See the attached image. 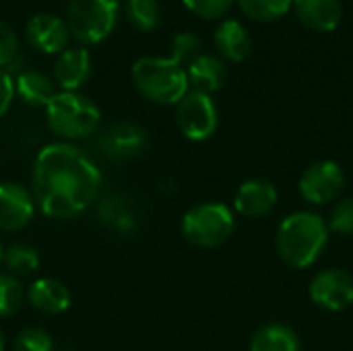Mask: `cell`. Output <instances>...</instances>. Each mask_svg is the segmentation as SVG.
Returning <instances> with one entry per match:
<instances>
[{"instance_id": "6da1fadb", "label": "cell", "mask_w": 353, "mask_h": 351, "mask_svg": "<svg viewBox=\"0 0 353 351\" xmlns=\"http://www.w3.org/2000/svg\"><path fill=\"white\" fill-rule=\"evenodd\" d=\"M31 184L35 205L46 217L72 219L95 203L101 186V172L79 147L70 143H52L37 153Z\"/></svg>"}, {"instance_id": "7a4b0ae2", "label": "cell", "mask_w": 353, "mask_h": 351, "mask_svg": "<svg viewBox=\"0 0 353 351\" xmlns=\"http://www.w3.org/2000/svg\"><path fill=\"white\" fill-rule=\"evenodd\" d=\"M329 234L331 232L323 215L314 211H296L279 223L275 248L285 265L306 269L323 257Z\"/></svg>"}, {"instance_id": "3957f363", "label": "cell", "mask_w": 353, "mask_h": 351, "mask_svg": "<svg viewBox=\"0 0 353 351\" xmlns=\"http://www.w3.org/2000/svg\"><path fill=\"white\" fill-rule=\"evenodd\" d=\"M130 74L137 91L157 106H176L190 89L186 68L172 58L145 56L134 62Z\"/></svg>"}, {"instance_id": "277c9868", "label": "cell", "mask_w": 353, "mask_h": 351, "mask_svg": "<svg viewBox=\"0 0 353 351\" xmlns=\"http://www.w3.org/2000/svg\"><path fill=\"white\" fill-rule=\"evenodd\" d=\"M46 120L54 134L66 141H81L97 132L99 108L77 91H60L46 106Z\"/></svg>"}, {"instance_id": "5b68a950", "label": "cell", "mask_w": 353, "mask_h": 351, "mask_svg": "<svg viewBox=\"0 0 353 351\" xmlns=\"http://www.w3.org/2000/svg\"><path fill=\"white\" fill-rule=\"evenodd\" d=\"M180 230L188 244L196 248H217L232 238L236 219L228 205L209 201L190 207L182 217Z\"/></svg>"}, {"instance_id": "8992f818", "label": "cell", "mask_w": 353, "mask_h": 351, "mask_svg": "<svg viewBox=\"0 0 353 351\" xmlns=\"http://www.w3.org/2000/svg\"><path fill=\"white\" fill-rule=\"evenodd\" d=\"M120 2L118 0H70L68 31L83 46L103 41L116 27Z\"/></svg>"}, {"instance_id": "52a82bcc", "label": "cell", "mask_w": 353, "mask_h": 351, "mask_svg": "<svg viewBox=\"0 0 353 351\" xmlns=\"http://www.w3.org/2000/svg\"><path fill=\"white\" fill-rule=\"evenodd\" d=\"M176 122L180 132L188 141H207L215 134L219 124V114L213 97L201 91H188L176 103Z\"/></svg>"}, {"instance_id": "ba28073f", "label": "cell", "mask_w": 353, "mask_h": 351, "mask_svg": "<svg viewBox=\"0 0 353 351\" xmlns=\"http://www.w3.org/2000/svg\"><path fill=\"white\" fill-rule=\"evenodd\" d=\"M149 147L147 130L128 120H118L97 134V149L110 161H130L141 157Z\"/></svg>"}, {"instance_id": "9c48e42d", "label": "cell", "mask_w": 353, "mask_h": 351, "mask_svg": "<svg viewBox=\"0 0 353 351\" xmlns=\"http://www.w3.org/2000/svg\"><path fill=\"white\" fill-rule=\"evenodd\" d=\"M345 186V174L339 163L331 159L314 161L304 170L298 182V190L310 205H327L337 201Z\"/></svg>"}, {"instance_id": "30bf717a", "label": "cell", "mask_w": 353, "mask_h": 351, "mask_svg": "<svg viewBox=\"0 0 353 351\" xmlns=\"http://www.w3.org/2000/svg\"><path fill=\"white\" fill-rule=\"evenodd\" d=\"M308 294L321 310L341 312L353 304V275L339 267L323 269L310 281Z\"/></svg>"}, {"instance_id": "8fae6325", "label": "cell", "mask_w": 353, "mask_h": 351, "mask_svg": "<svg viewBox=\"0 0 353 351\" xmlns=\"http://www.w3.org/2000/svg\"><path fill=\"white\" fill-rule=\"evenodd\" d=\"M31 190L17 182H0V232H17L31 223L35 215Z\"/></svg>"}, {"instance_id": "7c38bea8", "label": "cell", "mask_w": 353, "mask_h": 351, "mask_svg": "<svg viewBox=\"0 0 353 351\" xmlns=\"http://www.w3.org/2000/svg\"><path fill=\"white\" fill-rule=\"evenodd\" d=\"M25 37L29 46L39 50L41 54H62L68 46L70 31L60 17L39 12L27 21Z\"/></svg>"}, {"instance_id": "4fadbf2b", "label": "cell", "mask_w": 353, "mask_h": 351, "mask_svg": "<svg viewBox=\"0 0 353 351\" xmlns=\"http://www.w3.org/2000/svg\"><path fill=\"white\" fill-rule=\"evenodd\" d=\"M277 188L263 178H250L246 180L234 199V209L242 215V217H250V219H259L269 215L275 205H277Z\"/></svg>"}, {"instance_id": "5bb4252c", "label": "cell", "mask_w": 353, "mask_h": 351, "mask_svg": "<svg viewBox=\"0 0 353 351\" xmlns=\"http://www.w3.org/2000/svg\"><path fill=\"white\" fill-rule=\"evenodd\" d=\"M91 56L85 48H66L54 62V81L62 91H77L91 79Z\"/></svg>"}, {"instance_id": "9a60e30c", "label": "cell", "mask_w": 353, "mask_h": 351, "mask_svg": "<svg viewBox=\"0 0 353 351\" xmlns=\"http://www.w3.org/2000/svg\"><path fill=\"white\" fill-rule=\"evenodd\" d=\"M298 19L312 31L331 33L343 17L341 0H294Z\"/></svg>"}, {"instance_id": "2e32d148", "label": "cell", "mask_w": 353, "mask_h": 351, "mask_svg": "<svg viewBox=\"0 0 353 351\" xmlns=\"http://www.w3.org/2000/svg\"><path fill=\"white\" fill-rule=\"evenodd\" d=\"M213 41L219 52V58L230 62H244L252 52V35L240 21L234 19L223 21L215 29Z\"/></svg>"}, {"instance_id": "e0dca14e", "label": "cell", "mask_w": 353, "mask_h": 351, "mask_svg": "<svg viewBox=\"0 0 353 351\" xmlns=\"http://www.w3.org/2000/svg\"><path fill=\"white\" fill-rule=\"evenodd\" d=\"M186 77L192 91L211 95L213 91L223 87L228 79V66L223 58L215 54H201L186 66Z\"/></svg>"}, {"instance_id": "ac0fdd59", "label": "cell", "mask_w": 353, "mask_h": 351, "mask_svg": "<svg viewBox=\"0 0 353 351\" xmlns=\"http://www.w3.org/2000/svg\"><path fill=\"white\" fill-rule=\"evenodd\" d=\"M27 298H29V304L43 312V314H50V317H56V314H62L68 310L70 306V292L64 283H60L58 279H52V277H41V279H35L27 292Z\"/></svg>"}, {"instance_id": "d6986e66", "label": "cell", "mask_w": 353, "mask_h": 351, "mask_svg": "<svg viewBox=\"0 0 353 351\" xmlns=\"http://www.w3.org/2000/svg\"><path fill=\"white\" fill-rule=\"evenodd\" d=\"M248 351H302V343L292 327L283 323H267L252 335Z\"/></svg>"}, {"instance_id": "ffe728a7", "label": "cell", "mask_w": 353, "mask_h": 351, "mask_svg": "<svg viewBox=\"0 0 353 351\" xmlns=\"http://www.w3.org/2000/svg\"><path fill=\"white\" fill-rule=\"evenodd\" d=\"M14 91L27 106H43V108L56 95L54 81L41 70H25V72H21L19 79H17Z\"/></svg>"}, {"instance_id": "44dd1931", "label": "cell", "mask_w": 353, "mask_h": 351, "mask_svg": "<svg viewBox=\"0 0 353 351\" xmlns=\"http://www.w3.org/2000/svg\"><path fill=\"white\" fill-rule=\"evenodd\" d=\"M2 263H4V267L8 269L10 275L25 277V275H31V273H35L39 269V254H37V250L33 246L17 242V244L8 246L4 250Z\"/></svg>"}, {"instance_id": "7402d4cb", "label": "cell", "mask_w": 353, "mask_h": 351, "mask_svg": "<svg viewBox=\"0 0 353 351\" xmlns=\"http://www.w3.org/2000/svg\"><path fill=\"white\" fill-rule=\"evenodd\" d=\"M238 6L252 21L273 23L290 12V8L294 6V0H238Z\"/></svg>"}, {"instance_id": "603a6c76", "label": "cell", "mask_w": 353, "mask_h": 351, "mask_svg": "<svg viewBox=\"0 0 353 351\" xmlns=\"http://www.w3.org/2000/svg\"><path fill=\"white\" fill-rule=\"evenodd\" d=\"M126 17L139 31H153L161 23V6L157 0H128Z\"/></svg>"}, {"instance_id": "cb8c5ba5", "label": "cell", "mask_w": 353, "mask_h": 351, "mask_svg": "<svg viewBox=\"0 0 353 351\" xmlns=\"http://www.w3.org/2000/svg\"><path fill=\"white\" fill-rule=\"evenodd\" d=\"M25 300L23 285L10 273H0V319L12 317Z\"/></svg>"}, {"instance_id": "d4e9b609", "label": "cell", "mask_w": 353, "mask_h": 351, "mask_svg": "<svg viewBox=\"0 0 353 351\" xmlns=\"http://www.w3.org/2000/svg\"><path fill=\"white\" fill-rule=\"evenodd\" d=\"M201 37L190 33V31H184V33H178L172 41V60L178 62L180 66H188L196 56H201Z\"/></svg>"}, {"instance_id": "484cf974", "label": "cell", "mask_w": 353, "mask_h": 351, "mask_svg": "<svg viewBox=\"0 0 353 351\" xmlns=\"http://www.w3.org/2000/svg\"><path fill=\"white\" fill-rule=\"evenodd\" d=\"M329 232L339 236H353V197L339 199L329 215Z\"/></svg>"}, {"instance_id": "4316f807", "label": "cell", "mask_w": 353, "mask_h": 351, "mask_svg": "<svg viewBox=\"0 0 353 351\" xmlns=\"http://www.w3.org/2000/svg\"><path fill=\"white\" fill-rule=\"evenodd\" d=\"M14 351H54V339L41 327H27L17 335Z\"/></svg>"}, {"instance_id": "83f0119b", "label": "cell", "mask_w": 353, "mask_h": 351, "mask_svg": "<svg viewBox=\"0 0 353 351\" xmlns=\"http://www.w3.org/2000/svg\"><path fill=\"white\" fill-rule=\"evenodd\" d=\"M182 2L192 14H196L205 21L221 19L234 4V0H182Z\"/></svg>"}, {"instance_id": "f1b7e54d", "label": "cell", "mask_w": 353, "mask_h": 351, "mask_svg": "<svg viewBox=\"0 0 353 351\" xmlns=\"http://www.w3.org/2000/svg\"><path fill=\"white\" fill-rule=\"evenodd\" d=\"M17 54H19V35L6 21H0V68L8 66L17 58Z\"/></svg>"}, {"instance_id": "f546056e", "label": "cell", "mask_w": 353, "mask_h": 351, "mask_svg": "<svg viewBox=\"0 0 353 351\" xmlns=\"http://www.w3.org/2000/svg\"><path fill=\"white\" fill-rule=\"evenodd\" d=\"M14 81L12 77L0 68V118L6 116V112L10 110L12 106V99H14Z\"/></svg>"}, {"instance_id": "4dcf8cb0", "label": "cell", "mask_w": 353, "mask_h": 351, "mask_svg": "<svg viewBox=\"0 0 353 351\" xmlns=\"http://www.w3.org/2000/svg\"><path fill=\"white\" fill-rule=\"evenodd\" d=\"M4 348H6V339H4V333L0 331V351H4Z\"/></svg>"}, {"instance_id": "1f68e13d", "label": "cell", "mask_w": 353, "mask_h": 351, "mask_svg": "<svg viewBox=\"0 0 353 351\" xmlns=\"http://www.w3.org/2000/svg\"><path fill=\"white\" fill-rule=\"evenodd\" d=\"M2 257H4V246H2V242H0V263H2Z\"/></svg>"}]
</instances>
